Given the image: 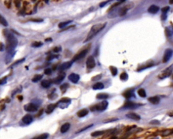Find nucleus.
Segmentation results:
<instances>
[{
  "instance_id": "1",
  "label": "nucleus",
  "mask_w": 173,
  "mask_h": 139,
  "mask_svg": "<svg viewBox=\"0 0 173 139\" xmlns=\"http://www.w3.org/2000/svg\"><path fill=\"white\" fill-rule=\"evenodd\" d=\"M6 37V51L9 53H13L15 48L18 45V40L13 34L10 32H6L5 33Z\"/></svg>"
},
{
  "instance_id": "2",
  "label": "nucleus",
  "mask_w": 173,
  "mask_h": 139,
  "mask_svg": "<svg viewBox=\"0 0 173 139\" xmlns=\"http://www.w3.org/2000/svg\"><path fill=\"white\" fill-rule=\"evenodd\" d=\"M106 23H103V24L100 23V24H97V25H93L91 27V30L89 31V33H88V35L86 37V39H85V41L84 42L86 43L87 41H89L92 39L99 32H101L106 27Z\"/></svg>"
},
{
  "instance_id": "3",
  "label": "nucleus",
  "mask_w": 173,
  "mask_h": 139,
  "mask_svg": "<svg viewBox=\"0 0 173 139\" xmlns=\"http://www.w3.org/2000/svg\"><path fill=\"white\" fill-rule=\"evenodd\" d=\"M173 72V64L170 65L169 67L166 68L163 71H162L160 74L158 75V78L160 79H164L167 77H169Z\"/></svg>"
},
{
  "instance_id": "4",
  "label": "nucleus",
  "mask_w": 173,
  "mask_h": 139,
  "mask_svg": "<svg viewBox=\"0 0 173 139\" xmlns=\"http://www.w3.org/2000/svg\"><path fill=\"white\" fill-rule=\"evenodd\" d=\"M107 106H108V103L106 101H103L101 103L94 105L93 107H91V111L96 110V111H103L107 109Z\"/></svg>"
},
{
  "instance_id": "5",
  "label": "nucleus",
  "mask_w": 173,
  "mask_h": 139,
  "mask_svg": "<svg viewBox=\"0 0 173 139\" xmlns=\"http://www.w3.org/2000/svg\"><path fill=\"white\" fill-rule=\"evenodd\" d=\"M173 54V51L171 49H166L164 51V53L163 55L162 61L163 63H166L171 58Z\"/></svg>"
},
{
  "instance_id": "6",
  "label": "nucleus",
  "mask_w": 173,
  "mask_h": 139,
  "mask_svg": "<svg viewBox=\"0 0 173 139\" xmlns=\"http://www.w3.org/2000/svg\"><path fill=\"white\" fill-rule=\"evenodd\" d=\"M86 53H87V49L82 50L81 51H80L78 53L76 54L74 57H73V58H72V60L71 61L73 63V62H74V61H76L81 60V59H82V57H84L86 55Z\"/></svg>"
},
{
  "instance_id": "7",
  "label": "nucleus",
  "mask_w": 173,
  "mask_h": 139,
  "mask_svg": "<svg viewBox=\"0 0 173 139\" xmlns=\"http://www.w3.org/2000/svg\"><path fill=\"white\" fill-rule=\"evenodd\" d=\"M86 65L87 68H89V69H93V68H95V61L93 56L91 55V56H89L87 58L86 61Z\"/></svg>"
},
{
  "instance_id": "8",
  "label": "nucleus",
  "mask_w": 173,
  "mask_h": 139,
  "mask_svg": "<svg viewBox=\"0 0 173 139\" xmlns=\"http://www.w3.org/2000/svg\"><path fill=\"white\" fill-rule=\"evenodd\" d=\"M25 109L27 111H29V112H34L37 111L38 109V106L35 103H29V104L26 105L25 107Z\"/></svg>"
},
{
  "instance_id": "9",
  "label": "nucleus",
  "mask_w": 173,
  "mask_h": 139,
  "mask_svg": "<svg viewBox=\"0 0 173 139\" xmlns=\"http://www.w3.org/2000/svg\"><path fill=\"white\" fill-rule=\"evenodd\" d=\"M72 65V61H66L64 62L63 64H62L59 67H58V70L60 71H63V70H65L68 69L70 68Z\"/></svg>"
},
{
  "instance_id": "10",
  "label": "nucleus",
  "mask_w": 173,
  "mask_h": 139,
  "mask_svg": "<svg viewBox=\"0 0 173 139\" xmlns=\"http://www.w3.org/2000/svg\"><path fill=\"white\" fill-rule=\"evenodd\" d=\"M139 106H140V105L137 104V103H135L132 101H127L124 105V108H127V109H135V108H137Z\"/></svg>"
},
{
  "instance_id": "11",
  "label": "nucleus",
  "mask_w": 173,
  "mask_h": 139,
  "mask_svg": "<svg viewBox=\"0 0 173 139\" xmlns=\"http://www.w3.org/2000/svg\"><path fill=\"white\" fill-rule=\"evenodd\" d=\"M68 79L70 80L72 82H73V83H77L78 81L80 79V76H79L78 74L72 73V74L68 76Z\"/></svg>"
},
{
  "instance_id": "12",
  "label": "nucleus",
  "mask_w": 173,
  "mask_h": 139,
  "mask_svg": "<svg viewBox=\"0 0 173 139\" xmlns=\"http://www.w3.org/2000/svg\"><path fill=\"white\" fill-rule=\"evenodd\" d=\"M126 116L129 119H133V120H135V121H139L141 119V117L137 114L135 113H133V112H131V113H128L126 115Z\"/></svg>"
},
{
  "instance_id": "13",
  "label": "nucleus",
  "mask_w": 173,
  "mask_h": 139,
  "mask_svg": "<svg viewBox=\"0 0 173 139\" xmlns=\"http://www.w3.org/2000/svg\"><path fill=\"white\" fill-rule=\"evenodd\" d=\"M64 78H65V74L62 73V74L58 76L56 78H55L53 80V82L54 84H60L64 80Z\"/></svg>"
},
{
  "instance_id": "14",
  "label": "nucleus",
  "mask_w": 173,
  "mask_h": 139,
  "mask_svg": "<svg viewBox=\"0 0 173 139\" xmlns=\"http://www.w3.org/2000/svg\"><path fill=\"white\" fill-rule=\"evenodd\" d=\"M22 122L24 124L29 125L32 123L33 122V117L31 115H26L22 118Z\"/></svg>"
},
{
  "instance_id": "15",
  "label": "nucleus",
  "mask_w": 173,
  "mask_h": 139,
  "mask_svg": "<svg viewBox=\"0 0 173 139\" xmlns=\"http://www.w3.org/2000/svg\"><path fill=\"white\" fill-rule=\"evenodd\" d=\"M129 8H131V7L130 6V5H127V6H125V7L122 8L121 9H120V10L118 11V15L120 16H124L126 14H127L128 10Z\"/></svg>"
},
{
  "instance_id": "16",
  "label": "nucleus",
  "mask_w": 173,
  "mask_h": 139,
  "mask_svg": "<svg viewBox=\"0 0 173 139\" xmlns=\"http://www.w3.org/2000/svg\"><path fill=\"white\" fill-rule=\"evenodd\" d=\"M148 101L152 104L158 105L160 103V99L159 98V97H158V96H153V97L148 98Z\"/></svg>"
},
{
  "instance_id": "17",
  "label": "nucleus",
  "mask_w": 173,
  "mask_h": 139,
  "mask_svg": "<svg viewBox=\"0 0 173 139\" xmlns=\"http://www.w3.org/2000/svg\"><path fill=\"white\" fill-rule=\"evenodd\" d=\"M160 10L159 7L157 5H151L149 8H148V12H149L150 14H156L158 11Z\"/></svg>"
},
{
  "instance_id": "18",
  "label": "nucleus",
  "mask_w": 173,
  "mask_h": 139,
  "mask_svg": "<svg viewBox=\"0 0 173 139\" xmlns=\"http://www.w3.org/2000/svg\"><path fill=\"white\" fill-rule=\"evenodd\" d=\"M70 124L69 123H65L61 126L60 132L62 133H66V132L70 129Z\"/></svg>"
},
{
  "instance_id": "19",
  "label": "nucleus",
  "mask_w": 173,
  "mask_h": 139,
  "mask_svg": "<svg viewBox=\"0 0 173 139\" xmlns=\"http://www.w3.org/2000/svg\"><path fill=\"white\" fill-rule=\"evenodd\" d=\"M56 107H57V104H49L46 109V114H49L54 111V110L55 109Z\"/></svg>"
},
{
  "instance_id": "20",
  "label": "nucleus",
  "mask_w": 173,
  "mask_h": 139,
  "mask_svg": "<svg viewBox=\"0 0 173 139\" xmlns=\"http://www.w3.org/2000/svg\"><path fill=\"white\" fill-rule=\"evenodd\" d=\"M89 114V110L86 109H81L78 113H77V115L79 118H83L85 116H86V115Z\"/></svg>"
},
{
  "instance_id": "21",
  "label": "nucleus",
  "mask_w": 173,
  "mask_h": 139,
  "mask_svg": "<svg viewBox=\"0 0 173 139\" xmlns=\"http://www.w3.org/2000/svg\"><path fill=\"white\" fill-rule=\"evenodd\" d=\"M104 88V85L102 82H97L93 86V89L94 90H101Z\"/></svg>"
},
{
  "instance_id": "22",
  "label": "nucleus",
  "mask_w": 173,
  "mask_h": 139,
  "mask_svg": "<svg viewBox=\"0 0 173 139\" xmlns=\"http://www.w3.org/2000/svg\"><path fill=\"white\" fill-rule=\"evenodd\" d=\"M109 95L106 93H99L97 94L96 98L97 99H106L108 98Z\"/></svg>"
},
{
  "instance_id": "23",
  "label": "nucleus",
  "mask_w": 173,
  "mask_h": 139,
  "mask_svg": "<svg viewBox=\"0 0 173 139\" xmlns=\"http://www.w3.org/2000/svg\"><path fill=\"white\" fill-rule=\"evenodd\" d=\"M105 133H106V131H95V132L91 133V136H93V137H97V136H102Z\"/></svg>"
},
{
  "instance_id": "24",
  "label": "nucleus",
  "mask_w": 173,
  "mask_h": 139,
  "mask_svg": "<svg viewBox=\"0 0 173 139\" xmlns=\"http://www.w3.org/2000/svg\"><path fill=\"white\" fill-rule=\"evenodd\" d=\"M133 94V93H132V90H127L124 93V97L127 99H130Z\"/></svg>"
},
{
  "instance_id": "25",
  "label": "nucleus",
  "mask_w": 173,
  "mask_h": 139,
  "mask_svg": "<svg viewBox=\"0 0 173 139\" xmlns=\"http://www.w3.org/2000/svg\"><path fill=\"white\" fill-rule=\"evenodd\" d=\"M41 86H42V87H43V88H45V89H47V88H48V87L50 86L51 83H50L49 81L45 80H43V81L41 82Z\"/></svg>"
},
{
  "instance_id": "26",
  "label": "nucleus",
  "mask_w": 173,
  "mask_h": 139,
  "mask_svg": "<svg viewBox=\"0 0 173 139\" xmlns=\"http://www.w3.org/2000/svg\"><path fill=\"white\" fill-rule=\"evenodd\" d=\"M137 94H139V97H143V98L146 97V92H145V89H140L138 90Z\"/></svg>"
},
{
  "instance_id": "27",
  "label": "nucleus",
  "mask_w": 173,
  "mask_h": 139,
  "mask_svg": "<svg viewBox=\"0 0 173 139\" xmlns=\"http://www.w3.org/2000/svg\"><path fill=\"white\" fill-rule=\"evenodd\" d=\"M43 78V76L41 74H36L34 76V77L33 78L32 81L33 82H39V80H41V79Z\"/></svg>"
},
{
  "instance_id": "28",
  "label": "nucleus",
  "mask_w": 173,
  "mask_h": 139,
  "mask_svg": "<svg viewBox=\"0 0 173 139\" xmlns=\"http://www.w3.org/2000/svg\"><path fill=\"white\" fill-rule=\"evenodd\" d=\"M0 24L4 26H8V23L7 22V20H5V18L3 17L0 14Z\"/></svg>"
},
{
  "instance_id": "29",
  "label": "nucleus",
  "mask_w": 173,
  "mask_h": 139,
  "mask_svg": "<svg viewBox=\"0 0 173 139\" xmlns=\"http://www.w3.org/2000/svg\"><path fill=\"white\" fill-rule=\"evenodd\" d=\"M72 20H68V21H66V22H60L59 25H58V27L60 28V29H63V28H64L65 26H66V25H68V24H70V23H71Z\"/></svg>"
},
{
  "instance_id": "30",
  "label": "nucleus",
  "mask_w": 173,
  "mask_h": 139,
  "mask_svg": "<svg viewBox=\"0 0 173 139\" xmlns=\"http://www.w3.org/2000/svg\"><path fill=\"white\" fill-rule=\"evenodd\" d=\"M49 136V134L47 133H44V134H42L41 135H39L37 136H36L35 138H33V139H47Z\"/></svg>"
},
{
  "instance_id": "31",
  "label": "nucleus",
  "mask_w": 173,
  "mask_h": 139,
  "mask_svg": "<svg viewBox=\"0 0 173 139\" xmlns=\"http://www.w3.org/2000/svg\"><path fill=\"white\" fill-rule=\"evenodd\" d=\"M153 65V62H149V63H148V64L146 65H143V66H141L139 69L137 70L138 71H141L143 70H145V68H150V67H152Z\"/></svg>"
},
{
  "instance_id": "32",
  "label": "nucleus",
  "mask_w": 173,
  "mask_h": 139,
  "mask_svg": "<svg viewBox=\"0 0 173 139\" xmlns=\"http://www.w3.org/2000/svg\"><path fill=\"white\" fill-rule=\"evenodd\" d=\"M59 57V55H47V57H46V61H51V60H53L54 59H56V58H58Z\"/></svg>"
},
{
  "instance_id": "33",
  "label": "nucleus",
  "mask_w": 173,
  "mask_h": 139,
  "mask_svg": "<svg viewBox=\"0 0 173 139\" xmlns=\"http://www.w3.org/2000/svg\"><path fill=\"white\" fill-rule=\"evenodd\" d=\"M110 70L111 71V73H112V76H116L118 74V70L116 67H114V66H110Z\"/></svg>"
},
{
  "instance_id": "34",
  "label": "nucleus",
  "mask_w": 173,
  "mask_h": 139,
  "mask_svg": "<svg viewBox=\"0 0 173 139\" xmlns=\"http://www.w3.org/2000/svg\"><path fill=\"white\" fill-rule=\"evenodd\" d=\"M42 45H43V43H42V42L36 41V42L33 43L31 46H32L33 47H41Z\"/></svg>"
},
{
  "instance_id": "35",
  "label": "nucleus",
  "mask_w": 173,
  "mask_h": 139,
  "mask_svg": "<svg viewBox=\"0 0 173 139\" xmlns=\"http://www.w3.org/2000/svg\"><path fill=\"white\" fill-rule=\"evenodd\" d=\"M120 78L122 80H127L128 78V74L126 73V72H122V74L120 76Z\"/></svg>"
},
{
  "instance_id": "36",
  "label": "nucleus",
  "mask_w": 173,
  "mask_h": 139,
  "mask_svg": "<svg viewBox=\"0 0 173 139\" xmlns=\"http://www.w3.org/2000/svg\"><path fill=\"white\" fill-rule=\"evenodd\" d=\"M172 133H173V130H165V131L163 132L162 133V136H168V135L171 134Z\"/></svg>"
},
{
  "instance_id": "37",
  "label": "nucleus",
  "mask_w": 173,
  "mask_h": 139,
  "mask_svg": "<svg viewBox=\"0 0 173 139\" xmlns=\"http://www.w3.org/2000/svg\"><path fill=\"white\" fill-rule=\"evenodd\" d=\"M93 126V124H91V125H89V126H86V127L85 128H82V129H81L79 131H78L76 133H80V132H83V131H85V130H87L88 128H90L91 127H92Z\"/></svg>"
},
{
  "instance_id": "38",
  "label": "nucleus",
  "mask_w": 173,
  "mask_h": 139,
  "mask_svg": "<svg viewBox=\"0 0 173 139\" xmlns=\"http://www.w3.org/2000/svg\"><path fill=\"white\" fill-rule=\"evenodd\" d=\"M25 60V58H22V59H21V60H17L16 62H14L13 64L12 65H11V67L12 68L13 66H14V65H17V64H21V63H22V61H24Z\"/></svg>"
},
{
  "instance_id": "39",
  "label": "nucleus",
  "mask_w": 173,
  "mask_h": 139,
  "mask_svg": "<svg viewBox=\"0 0 173 139\" xmlns=\"http://www.w3.org/2000/svg\"><path fill=\"white\" fill-rule=\"evenodd\" d=\"M102 78V74H98L97 76H95L92 78V80L93 81H96V80H98L101 79Z\"/></svg>"
},
{
  "instance_id": "40",
  "label": "nucleus",
  "mask_w": 173,
  "mask_h": 139,
  "mask_svg": "<svg viewBox=\"0 0 173 139\" xmlns=\"http://www.w3.org/2000/svg\"><path fill=\"white\" fill-rule=\"evenodd\" d=\"M44 73L46 75H50L52 73V70L51 68H46L44 71Z\"/></svg>"
},
{
  "instance_id": "41",
  "label": "nucleus",
  "mask_w": 173,
  "mask_h": 139,
  "mask_svg": "<svg viewBox=\"0 0 173 139\" xmlns=\"http://www.w3.org/2000/svg\"><path fill=\"white\" fill-rule=\"evenodd\" d=\"M68 85L67 83H64V84H63L62 86H60V89L62 90H65L68 89Z\"/></svg>"
},
{
  "instance_id": "42",
  "label": "nucleus",
  "mask_w": 173,
  "mask_h": 139,
  "mask_svg": "<svg viewBox=\"0 0 173 139\" xmlns=\"http://www.w3.org/2000/svg\"><path fill=\"white\" fill-rule=\"evenodd\" d=\"M169 9H170V8H169L168 6H166V7L163 8L162 9V14H166V13L168 12V10H169Z\"/></svg>"
},
{
  "instance_id": "43",
  "label": "nucleus",
  "mask_w": 173,
  "mask_h": 139,
  "mask_svg": "<svg viewBox=\"0 0 173 139\" xmlns=\"http://www.w3.org/2000/svg\"><path fill=\"white\" fill-rule=\"evenodd\" d=\"M70 101V99L68 98H63V99H61V100L59 102L60 103H68Z\"/></svg>"
},
{
  "instance_id": "44",
  "label": "nucleus",
  "mask_w": 173,
  "mask_h": 139,
  "mask_svg": "<svg viewBox=\"0 0 173 139\" xmlns=\"http://www.w3.org/2000/svg\"><path fill=\"white\" fill-rule=\"evenodd\" d=\"M60 51H61V47H56L53 49V51L55 53H58Z\"/></svg>"
},
{
  "instance_id": "45",
  "label": "nucleus",
  "mask_w": 173,
  "mask_h": 139,
  "mask_svg": "<svg viewBox=\"0 0 173 139\" xmlns=\"http://www.w3.org/2000/svg\"><path fill=\"white\" fill-rule=\"evenodd\" d=\"M6 81H7V78L5 77V78H3L1 79H0V85H4L6 83Z\"/></svg>"
},
{
  "instance_id": "46",
  "label": "nucleus",
  "mask_w": 173,
  "mask_h": 139,
  "mask_svg": "<svg viewBox=\"0 0 173 139\" xmlns=\"http://www.w3.org/2000/svg\"><path fill=\"white\" fill-rule=\"evenodd\" d=\"M166 34H167V36H168V37H170V36H171V35H173L172 32L169 30L168 28H166Z\"/></svg>"
},
{
  "instance_id": "47",
  "label": "nucleus",
  "mask_w": 173,
  "mask_h": 139,
  "mask_svg": "<svg viewBox=\"0 0 173 139\" xmlns=\"http://www.w3.org/2000/svg\"><path fill=\"white\" fill-rule=\"evenodd\" d=\"M31 21L34 22H43V20L42 19H31Z\"/></svg>"
},
{
  "instance_id": "48",
  "label": "nucleus",
  "mask_w": 173,
  "mask_h": 139,
  "mask_svg": "<svg viewBox=\"0 0 173 139\" xmlns=\"http://www.w3.org/2000/svg\"><path fill=\"white\" fill-rule=\"evenodd\" d=\"M110 1H104V2H102V3H101L100 4H99V6L101 7V8H102V7H103V6H105V5H106L107 4V3L109 2Z\"/></svg>"
},
{
  "instance_id": "49",
  "label": "nucleus",
  "mask_w": 173,
  "mask_h": 139,
  "mask_svg": "<svg viewBox=\"0 0 173 139\" xmlns=\"http://www.w3.org/2000/svg\"><path fill=\"white\" fill-rule=\"evenodd\" d=\"M150 124H160V122L158 120H153L150 122Z\"/></svg>"
},
{
  "instance_id": "50",
  "label": "nucleus",
  "mask_w": 173,
  "mask_h": 139,
  "mask_svg": "<svg viewBox=\"0 0 173 139\" xmlns=\"http://www.w3.org/2000/svg\"><path fill=\"white\" fill-rule=\"evenodd\" d=\"M166 14H163L162 16V19L164 20H166Z\"/></svg>"
},
{
  "instance_id": "51",
  "label": "nucleus",
  "mask_w": 173,
  "mask_h": 139,
  "mask_svg": "<svg viewBox=\"0 0 173 139\" xmlns=\"http://www.w3.org/2000/svg\"><path fill=\"white\" fill-rule=\"evenodd\" d=\"M4 49V45L2 43H0V51H3Z\"/></svg>"
},
{
  "instance_id": "52",
  "label": "nucleus",
  "mask_w": 173,
  "mask_h": 139,
  "mask_svg": "<svg viewBox=\"0 0 173 139\" xmlns=\"http://www.w3.org/2000/svg\"><path fill=\"white\" fill-rule=\"evenodd\" d=\"M168 115H170V116H173V111H171V112H170Z\"/></svg>"
},
{
  "instance_id": "53",
  "label": "nucleus",
  "mask_w": 173,
  "mask_h": 139,
  "mask_svg": "<svg viewBox=\"0 0 173 139\" xmlns=\"http://www.w3.org/2000/svg\"><path fill=\"white\" fill-rule=\"evenodd\" d=\"M169 4H173V0H169Z\"/></svg>"
},
{
  "instance_id": "54",
  "label": "nucleus",
  "mask_w": 173,
  "mask_h": 139,
  "mask_svg": "<svg viewBox=\"0 0 173 139\" xmlns=\"http://www.w3.org/2000/svg\"><path fill=\"white\" fill-rule=\"evenodd\" d=\"M118 1H119V3H122V2H124V1H125L126 0H118Z\"/></svg>"
},
{
  "instance_id": "55",
  "label": "nucleus",
  "mask_w": 173,
  "mask_h": 139,
  "mask_svg": "<svg viewBox=\"0 0 173 139\" xmlns=\"http://www.w3.org/2000/svg\"><path fill=\"white\" fill-rule=\"evenodd\" d=\"M52 41L51 39H45V41Z\"/></svg>"
}]
</instances>
